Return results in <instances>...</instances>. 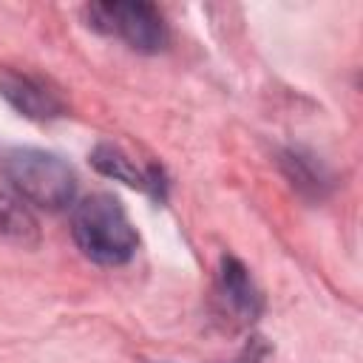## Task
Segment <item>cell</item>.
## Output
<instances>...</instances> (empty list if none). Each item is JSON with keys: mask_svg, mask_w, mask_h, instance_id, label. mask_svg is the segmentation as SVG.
Returning <instances> with one entry per match:
<instances>
[{"mask_svg": "<svg viewBox=\"0 0 363 363\" xmlns=\"http://www.w3.org/2000/svg\"><path fill=\"white\" fill-rule=\"evenodd\" d=\"M281 167L292 187H298L306 196H323V190L329 187V173L323 170V164L298 147L281 153Z\"/></svg>", "mask_w": 363, "mask_h": 363, "instance_id": "52a82bcc", "label": "cell"}, {"mask_svg": "<svg viewBox=\"0 0 363 363\" xmlns=\"http://www.w3.org/2000/svg\"><path fill=\"white\" fill-rule=\"evenodd\" d=\"M3 173L17 199L51 213L65 210L77 196V173L71 164L62 156L40 147L9 150L3 159Z\"/></svg>", "mask_w": 363, "mask_h": 363, "instance_id": "7a4b0ae2", "label": "cell"}, {"mask_svg": "<svg viewBox=\"0 0 363 363\" xmlns=\"http://www.w3.org/2000/svg\"><path fill=\"white\" fill-rule=\"evenodd\" d=\"M0 235H6L11 241H20V244H34L37 241V221L23 207V199L0 193Z\"/></svg>", "mask_w": 363, "mask_h": 363, "instance_id": "ba28073f", "label": "cell"}, {"mask_svg": "<svg viewBox=\"0 0 363 363\" xmlns=\"http://www.w3.org/2000/svg\"><path fill=\"white\" fill-rule=\"evenodd\" d=\"M264 354H267V346L261 343V337H252V340L244 346V352H241L233 363H261Z\"/></svg>", "mask_w": 363, "mask_h": 363, "instance_id": "9c48e42d", "label": "cell"}, {"mask_svg": "<svg viewBox=\"0 0 363 363\" xmlns=\"http://www.w3.org/2000/svg\"><path fill=\"white\" fill-rule=\"evenodd\" d=\"M218 298H221L224 309L230 315H235V320H241V323H252L264 309V298H261L258 286L252 284L247 267L233 255L221 258V267H218Z\"/></svg>", "mask_w": 363, "mask_h": 363, "instance_id": "5b68a950", "label": "cell"}, {"mask_svg": "<svg viewBox=\"0 0 363 363\" xmlns=\"http://www.w3.org/2000/svg\"><path fill=\"white\" fill-rule=\"evenodd\" d=\"M71 235L82 255L102 267L130 261L139 247L136 227L130 224L122 201L111 193H94L74 207Z\"/></svg>", "mask_w": 363, "mask_h": 363, "instance_id": "6da1fadb", "label": "cell"}, {"mask_svg": "<svg viewBox=\"0 0 363 363\" xmlns=\"http://www.w3.org/2000/svg\"><path fill=\"white\" fill-rule=\"evenodd\" d=\"M91 164H94L102 176H108V179H113V182H122V184H128V187H136V190L150 193L156 201H164V196H167V182H164L162 167L147 164L145 170H139V167L133 164V159L125 156V153H122L119 147H113V145H96L94 153H91Z\"/></svg>", "mask_w": 363, "mask_h": 363, "instance_id": "277c9868", "label": "cell"}, {"mask_svg": "<svg viewBox=\"0 0 363 363\" xmlns=\"http://www.w3.org/2000/svg\"><path fill=\"white\" fill-rule=\"evenodd\" d=\"M88 26L99 34L119 37L139 54H159L170 34L162 11L142 0H99L85 6Z\"/></svg>", "mask_w": 363, "mask_h": 363, "instance_id": "3957f363", "label": "cell"}, {"mask_svg": "<svg viewBox=\"0 0 363 363\" xmlns=\"http://www.w3.org/2000/svg\"><path fill=\"white\" fill-rule=\"evenodd\" d=\"M0 94L28 119H37V122H45V119H57L65 113V105L62 99L45 88L40 79H31V77H9L0 82Z\"/></svg>", "mask_w": 363, "mask_h": 363, "instance_id": "8992f818", "label": "cell"}]
</instances>
